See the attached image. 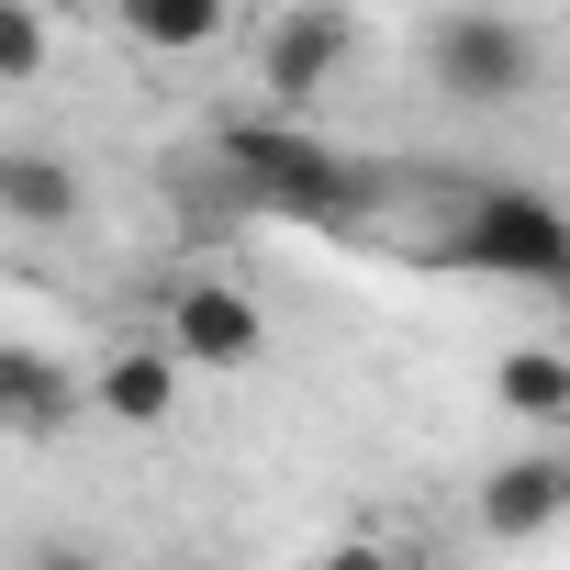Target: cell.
<instances>
[{"label": "cell", "instance_id": "52a82bcc", "mask_svg": "<svg viewBox=\"0 0 570 570\" xmlns=\"http://www.w3.org/2000/svg\"><path fill=\"white\" fill-rule=\"evenodd\" d=\"M68 414H79L68 358H46V347H0V436H57Z\"/></svg>", "mask_w": 570, "mask_h": 570}, {"label": "cell", "instance_id": "30bf717a", "mask_svg": "<svg viewBox=\"0 0 570 570\" xmlns=\"http://www.w3.org/2000/svg\"><path fill=\"white\" fill-rule=\"evenodd\" d=\"M90 403H101L112 425H157V414L179 403V358H168V347H124V358L90 381Z\"/></svg>", "mask_w": 570, "mask_h": 570}, {"label": "cell", "instance_id": "8fae6325", "mask_svg": "<svg viewBox=\"0 0 570 570\" xmlns=\"http://www.w3.org/2000/svg\"><path fill=\"white\" fill-rule=\"evenodd\" d=\"M492 392H503V414H525V425H570V358L559 347H514L503 370H492Z\"/></svg>", "mask_w": 570, "mask_h": 570}, {"label": "cell", "instance_id": "277c9868", "mask_svg": "<svg viewBox=\"0 0 570 570\" xmlns=\"http://www.w3.org/2000/svg\"><path fill=\"white\" fill-rule=\"evenodd\" d=\"M257 347H268V325H257L246 292H224V279H190V292L168 303V358H190V370H246Z\"/></svg>", "mask_w": 570, "mask_h": 570}, {"label": "cell", "instance_id": "5b68a950", "mask_svg": "<svg viewBox=\"0 0 570 570\" xmlns=\"http://www.w3.org/2000/svg\"><path fill=\"white\" fill-rule=\"evenodd\" d=\"M336 68H347V23H336V12H292V23L268 35V57H257V79H268L279 112H314Z\"/></svg>", "mask_w": 570, "mask_h": 570}, {"label": "cell", "instance_id": "6da1fadb", "mask_svg": "<svg viewBox=\"0 0 570 570\" xmlns=\"http://www.w3.org/2000/svg\"><path fill=\"white\" fill-rule=\"evenodd\" d=\"M213 157H224V179H235V202H246V213L347 224V213H370V202H381V168L336 157L314 124H224V135H213Z\"/></svg>", "mask_w": 570, "mask_h": 570}, {"label": "cell", "instance_id": "3957f363", "mask_svg": "<svg viewBox=\"0 0 570 570\" xmlns=\"http://www.w3.org/2000/svg\"><path fill=\"white\" fill-rule=\"evenodd\" d=\"M425 68H436L448 101L503 112V101H525V79H537V35H525L514 12H448V23L425 35Z\"/></svg>", "mask_w": 570, "mask_h": 570}, {"label": "cell", "instance_id": "9c48e42d", "mask_svg": "<svg viewBox=\"0 0 570 570\" xmlns=\"http://www.w3.org/2000/svg\"><path fill=\"white\" fill-rule=\"evenodd\" d=\"M124 12V35L146 46V57H202L224 23H235V0H112Z\"/></svg>", "mask_w": 570, "mask_h": 570}, {"label": "cell", "instance_id": "7a4b0ae2", "mask_svg": "<svg viewBox=\"0 0 570 570\" xmlns=\"http://www.w3.org/2000/svg\"><path fill=\"white\" fill-rule=\"evenodd\" d=\"M448 257H459V268H492V279H559V268H570V213H559L537 179H492V190L459 202Z\"/></svg>", "mask_w": 570, "mask_h": 570}, {"label": "cell", "instance_id": "7c38bea8", "mask_svg": "<svg viewBox=\"0 0 570 570\" xmlns=\"http://www.w3.org/2000/svg\"><path fill=\"white\" fill-rule=\"evenodd\" d=\"M0 79H46V12L35 0H0Z\"/></svg>", "mask_w": 570, "mask_h": 570}, {"label": "cell", "instance_id": "ba28073f", "mask_svg": "<svg viewBox=\"0 0 570 570\" xmlns=\"http://www.w3.org/2000/svg\"><path fill=\"white\" fill-rule=\"evenodd\" d=\"M0 213L35 224V235L79 224V168H68V157H46V146H0Z\"/></svg>", "mask_w": 570, "mask_h": 570}, {"label": "cell", "instance_id": "8992f818", "mask_svg": "<svg viewBox=\"0 0 570 570\" xmlns=\"http://www.w3.org/2000/svg\"><path fill=\"white\" fill-rule=\"evenodd\" d=\"M559 514H570V448H559V436L525 448V459H503L492 492H481V525H492V537H537V525H559Z\"/></svg>", "mask_w": 570, "mask_h": 570}]
</instances>
